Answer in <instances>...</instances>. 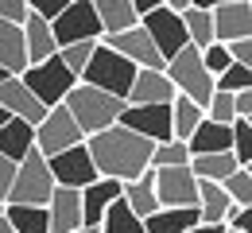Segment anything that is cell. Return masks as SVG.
<instances>
[{
  "instance_id": "obj_29",
  "label": "cell",
  "mask_w": 252,
  "mask_h": 233,
  "mask_svg": "<svg viewBox=\"0 0 252 233\" xmlns=\"http://www.w3.org/2000/svg\"><path fill=\"white\" fill-rule=\"evenodd\" d=\"M4 222L12 233H51L47 210H39V206H4Z\"/></svg>"
},
{
  "instance_id": "obj_47",
  "label": "cell",
  "mask_w": 252,
  "mask_h": 233,
  "mask_svg": "<svg viewBox=\"0 0 252 233\" xmlns=\"http://www.w3.org/2000/svg\"><path fill=\"white\" fill-rule=\"evenodd\" d=\"M0 214H4V206H0Z\"/></svg>"
},
{
  "instance_id": "obj_22",
  "label": "cell",
  "mask_w": 252,
  "mask_h": 233,
  "mask_svg": "<svg viewBox=\"0 0 252 233\" xmlns=\"http://www.w3.org/2000/svg\"><path fill=\"white\" fill-rule=\"evenodd\" d=\"M32 148H35V129L32 125H24V121H16V117H8V121L0 125V156H4L8 164H20Z\"/></svg>"
},
{
  "instance_id": "obj_40",
  "label": "cell",
  "mask_w": 252,
  "mask_h": 233,
  "mask_svg": "<svg viewBox=\"0 0 252 233\" xmlns=\"http://www.w3.org/2000/svg\"><path fill=\"white\" fill-rule=\"evenodd\" d=\"M225 51H229V59H233L237 67H249V70H252V39H237V43H225Z\"/></svg>"
},
{
  "instance_id": "obj_44",
  "label": "cell",
  "mask_w": 252,
  "mask_h": 233,
  "mask_svg": "<svg viewBox=\"0 0 252 233\" xmlns=\"http://www.w3.org/2000/svg\"><path fill=\"white\" fill-rule=\"evenodd\" d=\"M74 233H97V230H90V226H82V230H74Z\"/></svg>"
},
{
  "instance_id": "obj_45",
  "label": "cell",
  "mask_w": 252,
  "mask_h": 233,
  "mask_svg": "<svg viewBox=\"0 0 252 233\" xmlns=\"http://www.w3.org/2000/svg\"><path fill=\"white\" fill-rule=\"evenodd\" d=\"M4 121H8V113H4V109H0V125H4Z\"/></svg>"
},
{
  "instance_id": "obj_36",
  "label": "cell",
  "mask_w": 252,
  "mask_h": 233,
  "mask_svg": "<svg viewBox=\"0 0 252 233\" xmlns=\"http://www.w3.org/2000/svg\"><path fill=\"white\" fill-rule=\"evenodd\" d=\"M206 121H214V125H233V121H237V113H233V94L214 90V98L206 101Z\"/></svg>"
},
{
  "instance_id": "obj_25",
  "label": "cell",
  "mask_w": 252,
  "mask_h": 233,
  "mask_svg": "<svg viewBox=\"0 0 252 233\" xmlns=\"http://www.w3.org/2000/svg\"><path fill=\"white\" fill-rule=\"evenodd\" d=\"M121 199L125 206L144 222V218H152L159 206H156V191H152V171H144L140 179H132V183H121Z\"/></svg>"
},
{
  "instance_id": "obj_6",
  "label": "cell",
  "mask_w": 252,
  "mask_h": 233,
  "mask_svg": "<svg viewBox=\"0 0 252 233\" xmlns=\"http://www.w3.org/2000/svg\"><path fill=\"white\" fill-rule=\"evenodd\" d=\"M20 82L28 86V94H32L43 109H59V105H63V98L74 90V86H78V78L63 67V59H59V55H51L47 63L28 67L24 74H20Z\"/></svg>"
},
{
  "instance_id": "obj_10",
  "label": "cell",
  "mask_w": 252,
  "mask_h": 233,
  "mask_svg": "<svg viewBox=\"0 0 252 233\" xmlns=\"http://www.w3.org/2000/svg\"><path fill=\"white\" fill-rule=\"evenodd\" d=\"M140 28H144V35L152 39V47L159 51V59H163V63H171L183 47H190V43H187V32H183V20H179L167 4H159L156 12H148V16L140 20Z\"/></svg>"
},
{
  "instance_id": "obj_14",
  "label": "cell",
  "mask_w": 252,
  "mask_h": 233,
  "mask_svg": "<svg viewBox=\"0 0 252 233\" xmlns=\"http://www.w3.org/2000/svg\"><path fill=\"white\" fill-rule=\"evenodd\" d=\"M109 51H117L125 63H132L136 70H163L167 63L159 59V51L152 47V39L144 35V28H132V32H121V35H105L101 39Z\"/></svg>"
},
{
  "instance_id": "obj_15",
  "label": "cell",
  "mask_w": 252,
  "mask_h": 233,
  "mask_svg": "<svg viewBox=\"0 0 252 233\" xmlns=\"http://www.w3.org/2000/svg\"><path fill=\"white\" fill-rule=\"evenodd\" d=\"M0 109H4L8 117H16V121L32 125V129L47 117V109L28 94V86H24L20 78H4V82H0Z\"/></svg>"
},
{
  "instance_id": "obj_48",
  "label": "cell",
  "mask_w": 252,
  "mask_h": 233,
  "mask_svg": "<svg viewBox=\"0 0 252 233\" xmlns=\"http://www.w3.org/2000/svg\"><path fill=\"white\" fill-rule=\"evenodd\" d=\"M225 233H229V230H225Z\"/></svg>"
},
{
  "instance_id": "obj_34",
  "label": "cell",
  "mask_w": 252,
  "mask_h": 233,
  "mask_svg": "<svg viewBox=\"0 0 252 233\" xmlns=\"http://www.w3.org/2000/svg\"><path fill=\"white\" fill-rule=\"evenodd\" d=\"M214 90H221V94H241V90H252V70L233 63L225 74H218V78H214Z\"/></svg>"
},
{
  "instance_id": "obj_42",
  "label": "cell",
  "mask_w": 252,
  "mask_h": 233,
  "mask_svg": "<svg viewBox=\"0 0 252 233\" xmlns=\"http://www.w3.org/2000/svg\"><path fill=\"white\" fill-rule=\"evenodd\" d=\"M187 233H225V226H202V222H198V226L187 230Z\"/></svg>"
},
{
  "instance_id": "obj_5",
  "label": "cell",
  "mask_w": 252,
  "mask_h": 233,
  "mask_svg": "<svg viewBox=\"0 0 252 233\" xmlns=\"http://www.w3.org/2000/svg\"><path fill=\"white\" fill-rule=\"evenodd\" d=\"M163 74L171 78V86H175L179 98L194 101V105L206 113V101L214 98V78L206 74V67H202V59H198L194 47H183V51L163 67Z\"/></svg>"
},
{
  "instance_id": "obj_30",
  "label": "cell",
  "mask_w": 252,
  "mask_h": 233,
  "mask_svg": "<svg viewBox=\"0 0 252 233\" xmlns=\"http://www.w3.org/2000/svg\"><path fill=\"white\" fill-rule=\"evenodd\" d=\"M97 233H144V222L125 206V199H117L109 210H105V218H101Z\"/></svg>"
},
{
  "instance_id": "obj_3",
  "label": "cell",
  "mask_w": 252,
  "mask_h": 233,
  "mask_svg": "<svg viewBox=\"0 0 252 233\" xmlns=\"http://www.w3.org/2000/svg\"><path fill=\"white\" fill-rule=\"evenodd\" d=\"M78 82L82 86H94V90H101V94H109V98H117V101H125L132 82H136V67L125 63L117 51H109L105 43H97L94 59H90V67L82 70Z\"/></svg>"
},
{
  "instance_id": "obj_23",
  "label": "cell",
  "mask_w": 252,
  "mask_h": 233,
  "mask_svg": "<svg viewBox=\"0 0 252 233\" xmlns=\"http://www.w3.org/2000/svg\"><path fill=\"white\" fill-rule=\"evenodd\" d=\"M28 70V51H24V32L12 24H0V74L20 78Z\"/></svg>"
},
{
  "instance_id": "obj_8",
  "label": "cell",
  "mask_w": 252,
  "mask_h": 233,
  "mask_svg": "<svg viewBox=\"0 0 252 233\" xmlns=\"http://www.w3.org/2000/svg\"><path fill=\"white\" fill-rule=\"evenodd\" d=\"M152 191L159 210H194L198 206V179L190 167H159L152 171Z\"/></svg>"
},
{
  "instance_id": "obj_21",
  "label": "cell",
  "mask_w": 252,
  "mask_h": 233,
  "mask_svg": "<svg viewBox=\"0 0 252 233\" xmlns=\"http://www.w3.org/2000/svg\"><path fill=\"white\" fill-rule=\"evenodd\" d=\"M233 148V133L229 125H214V121H202L187 140V152L190 156H221Z\"/></svg>"
},
{
  "instance_id": "obj_26",
  "label": "cell",
  "mask_w": 252,
  "mask_h": 233,
  "mask_svg": "<svg viewBox=\"0 0 252 233\" xmlns=\"http://www.w3.org/2000/svg\"><path fill=\"white\" fill-rule=\"evenodd\" d=\"M187 167L198 183H225L241 164L233 160V152H221V156H190Z\"/></svg>"
},
{
  "instance_id": "obj_19",
  "label": "cell",
  "mask_w": 252,
  "mask_h": 233,
  "mask_svg": "<svg viewBox=\"0 0 252 233\" xmlns=\"http://www.w3.org/2000/svg\"><path fill=\"white\" fill-rule=\"evenodd\" d=\"M94 12H97V24H101V39L140 28V20L132 12V0H94Z\"/></svg>"
},
{
  "instance_id": "obj_43",
  "label": "cell",
  "mask_w": 252,
  "mask_h": 233,
  "mask_svg": "<svg viewBox=\"0 0 252 233\" xmlns=\"http://www.w3.org/2000/svg\"><path fill=\"white\" fill-rule=\"evenodd\" d=\"M0 233H12V230H8V222H4V214H0Z\"/></svg>"
},
{
  "instance_id": "obj_31",
  "label": "cell",
  "mask_w": 252,
  "mask_h": 233,
  "mask_svg": "<svg viewBox=\"0 0 252 233\" xmlns=\"http://www.w3.org/2000/svg\"><path fill=\"white\" fill-rule=\"evenodd\" d=\"M221 191H225V199L233 202V206L252 210V167H237V171L221 183Z\"/></svg>"
},
{
  "instance_id": "obj_13",
  "label": "cell",
  "mask_w": 252,
  "mask_h": 233,
  "mask_svg": "<svg viewBox=\"0 0 252 233\" xmlns=\"http://www.w3.org/2000/svg\"><path fill=\"white\" fill-rule=\"evenodd\" d=\"M210 20H214V43L252 39V4L249 0H218V4H210Z\"/></svg>"
},
{
  "instance_id": "obj_12",
  "label": "cell",
  "mask_w": 252,
  "mask_h": 233,
  "mask_svg": "<svg viewBox=\"0 0 252 233\" xmlns=\"http://www.w3.org/2000/svg\"><path fill=\"white\" fill-rule=\"evenodd\" d=\"M47 167H51L55 187H66V191H86L90 183H97L94 160H90V152H86V140H82L78 148L63 152V156H51Z\"/></svg>"
},
{
  "instance_id": "obj_37",
  "label": "cell",
  "mask_w": 252,
  "mask_h": 233,
  "mask_svg": "<svg viewBox=\"0 0 252 233\" xmlns=\"http://www.w3.org/2000/svg\"><path fill=\"white\" fill-rule=\"evenodd\" d=\"M198 59H202V67H206V74H210V78H218V74H225V70L233 67V59H229L225 43H210L206 51H198Z\"/></svg>"
},
{
  "instance_id": "obj_17",
  "label": "cell",
  "mask_w": 252,
  "mask_h": 233,
  "mask_svg": "<svg viewBox=\"0 0 252 233\" xmlns=\"http://www.w3.org/2000/svg\"><path fill=\"white\" fill-rule=\"evenodd\" d=\"M43 210H47V226H51V233L82 230V195H78V191L55 187V195H51V202H47Z\"/></svg>"
},
{
  "instance_id": "obj_24",
  "label": "cell",
  "mask_w": 252,
  "mask_h": 233,
  "mask_svg": "<svg viewBox=\"0 0 252 233\" xmlns=\"http://www.w3.org/2000/svg\"><path fill=\"white\" fill-rule=\"evenodd\" d=\"M183 20V32H187V43L194 51H206L210 43H214V20H210V4H194L190 0V8L179 16Z\"/></svg>"
},
{
  "instance_id": "obj_1",
  "label": "cell",
  "mask_w": 252,
  "mask_h": 233,
  "mask_svg": "<svg viewBox=\"0 0 252 233\" xmlns=\"http://www.w3.org/2000/svg\"><path fill=\"white\" fill-rule=\"evenodd\" d=\"M152 148L156 144H148L144 136L128 133L121 125L86 140V152L94 160L97 179H113V183H132L144 171H152Z\"/></svg>"
},
{
  "instance_id": "obj_18",
  "label": "cell",
  "mask_w": 252,
  "mask_h": 233,
  "mask_svg": "<svg viewBox=\"0 0 252 233\" xmlns=\"http://www.w3.org/2000/svg\"><path fill=\"white\" fill-rule=\"evenodd\" d=\"M78 195H82V226L97 230L101 218H105V210L121 199V183H113V179H97V183H90V187L78 191Z\"/></svg>"
},
{
  "instance_id": "obj_41",
  "label": "cell",
  "mask_w": 252,
  "mask_h": 233,
  "mask_svg": "<svg viewBox=\"0 0 252 233\" xmlns=\"http://www.w3.org/2000/svg\"><path fill=\"white\" fill-rule=\"evenodd\" d=\"M12 179H16V164H8L0 156V206L8 202V191H12Z\"/></svg>"
},
{
  "instance_id": "obj_7",
  "label": "cell",
  "mask_w": 252,
  "mask_h": 233,
  "mask_svg": "<svg viewBox=\"0 0 252 233\" xmlns=\"http://www.w3.org/2000/svg\"><path fill=\"white\" fill-rule=\"evenodd\" d=\"M55 47H74V43H101V24H97L94 0H66L63 16L51 24Z\"/></svg>"
},
{
  "instance_id": "obj_2",
  "label": "cell",
  "mask_w": 252,
  "mask_h": 233,
  "mask_svg": "<svg viewBox=\"0 0 252 233\" xmlns=\"http://www.w3.org/2000/svg\"><path fill=\"white\" fill-rule=\"evenodd\" d=\"M63 109L70 113V121L78 125V133L90 140V136L105 133V129H113L121 121L125 101H117V98H109V94H101V90H94V86H82L78 82L63 98Z\"/></svg>"
},
{
  "instance_id": "obj_16",
  "label": "cell",
  "mask_w": 252,
  "mask_h": 233,
  "mask_svg": "<svg viewBox=\"0 0 252 233\" xmlns=\"http://www.w3.org/2000/svg\"><path fill=\"white\" fill-rule=\"evenodd\" d=\"M175 98L179 94H175V86L163 70H136V82L128 90L125 105H171Z\"/></svg>"
},
{
  "instance_id": "obj_32",
  "label": "cell",
  "mask_w": 252,
  "mask_h": 233,
  "mask_svg": "<svg viewBox=\"0 0 252 233\" xmlns=\"http://www.w3.org/2000/svg\"><path fill=\"white\" fill-rule=\"evenodd\" d=\"M187 164H190V152L179 140H167V144L152 148V171H159V167H187Z\"/></svg>"
},
{
  "instance_id": "obj_9",
  "label": "cell",
  "mask_w": 252,
  "mask_h": 233,
  "mask_svg": "<svg viewBox=\"0 0 252 233\" xmlns=\"http://www.w3.org/2000/svg\"><path fill=\"white\" fill-rule=\"evenodd\" d=\"M86 136L78 133V125L70 121V113H66L63 105L59 109H47V117L35 125V152L43 156V160H51V156H63L70 148H78Z\"/></svg>"
},
{
  "instance_id": "obj_46",
  "label": "cell",
  "mask_w": 252,
  "mask_h": 233,
  "mask_svg": "<svg viewBox=\"0 0 252 233\" xmlns=\"http://www.w3.org/2000/svg\"><path fill=\"white\" fill-rule=\"evenodd\" d=\"M4 78H8V74H0V82H4Z\"/></svg>"
},
{
  "instance_id": "obj_28",
  "label": "cell",
  "mask_w": 252,
  "mask_h": 233,
  "mask_svg": "<svg viewBox=\"0 0 252 233\" xmlns=\"http://www.w3.org/2000/svg\"><path fill=\"white\" fill-rule=\"evenodd\" d=\"M198 226V210H156L144 218V233H187Z\"/></svg>"
},
{
  "instance_id": "obj_39",
  "label": "cell",
  "mask_w": 252,
  "mask_h": 233,
  "mask_svg": "<svg viewBox=\"0 0 252 233\" xmlns=\"http://www.w3.org/2000/svg\"><path fill=\"white\" fill-rule=\"evenodd\" d=\"M229 233H252V210L245 206H229V214H225V222H221Z\"/></svg>"
},
{
  "instance_id": "obj_20",
  "label": "cell",
  "mask_w": 252,
  "mask_h": 233,
  "mask_svg": "<svg viewBox=\"0 0 252 233\" xmlns=\"http://www.w3.org/2000/svg\"><path fill=\"white\" fill-rule=\"evenodd\" d=\"M24 51H28V67L35 63H47L51 55H59V47H55V35H51V24H43L39 16L28 12V20H24Z\"/></svg>"
},
{
  "instance_id": "obj_4",
  "label": "cell",
  "mask_w": 252,
  "mask_h": 233,
  "mask_svg": "<svg viewBox=\"0 0 252 233\" xmlns=\"http://www.w3.org/2000/svg\"><path fill=\"white\" fill-rule=\"evenodd\" d=\"M55 195V179H51V167L39 152H28L20 164H16V179H12V191H8V202L4 206H47Z\"/></svg>"
},
{
  "instance_id": "obj_11",
  "label": "cell",
  "mask_w": 252,
  "mask_h": 233,
  "mask_svg": "<svg viewBox=\"0 0 252 233\" xmlns=\"http://www.w3.org/2000/svg\"><path fill=\"white\" fill-rule=\"evenodd\" d=\"M117 125L144 136L148 144H167L171 140V105H125Z\"/></svg>"
},
{
  "instance_id": "obj_27",
  "label": "cell",
  "mask_w": 252,
  "mask_h": 233,
  "mask_svg": "<svg viewBox=\"0 0 252 233\" xmlns=\"http://www.w3.org/2000/svg\"><path fill=\"white\" fill-rule=\"evenodd\" d=\"M202 121H206V113H202L194 101H187V98H175V101H171V140L187 144L190 133H194Z\"/></svg>"
},
{
  "instance_id": "obj_35",
  "label": "cell",
  "mask_w": 252,
  "mask_h": 233,
  "mask_svg": "<svg viewBox=\"0 0 252 233\" xmlns=\"http://www.w3.org/2000/svg\"><path fill=\"white\" fill-rule=\"evenodd\" d=\"M94 47L97 43H74V47H63L59 51V59H63V67L74 74V78H82V70L90 67V59H94Z\"/></svg>"
},
{
  "instance_id": "obj_33",
  "label": "cell",
  "mask_w": 252,
  "mask_h": 233,
  "mask_svg": "<svg viewBox=\"0 0 252 233\" xmlns=\"http://www.w3.org/2000/svg\"><path fill=\"white\" fill-rule=\"evenodd\" d=\"M229 133H233V160L241 167H252V121H233L229 125Z\"/></svg>"
},
{
  "instance_id": "obj_38",
  "label": "cell",
  "mask_w": 252,
  "mask_h": 233,
  "mask_svg": "<svg viewBox=\"0 0 252 233\" xmlns=\"http://www.w3.org/2000/svg\"><path fill=\"white\" fill-rule=\"evenodd\" d=\"M24 20H28V0H0V24L24 28Z\"/></svg>"
}]
</instances>
